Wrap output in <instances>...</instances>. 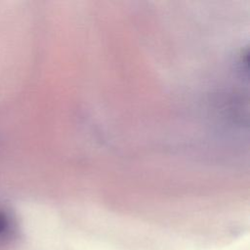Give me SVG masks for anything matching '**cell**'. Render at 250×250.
<instances>
[{
    "label": "cell",
    "mask_w": 250,
    "mask_h": 250,
    "mask_svg": "<svg viewBox=\"0 0 250 250\" xmlns=\"http://www.w3.org/2000/svg\"><path fill=\"white\" fill-rule=\"evenodd\" d=\"M10 220L9 218L0 212V237L6 236L7 233L10 232L11 225H10Z\"/></svg>",
    "instance_id": "6da1fadb"
}]
</instances>
